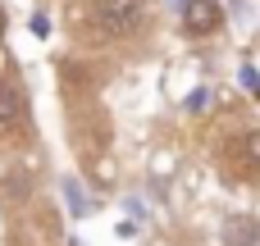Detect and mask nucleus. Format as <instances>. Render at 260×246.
Masks as SVG:
<instances>
[{
    "mask_svg": "<svg viewBox=\"0 0 260 246\" xmlns=\"http://www.w3.org/2000/svg\"><path fill=\"white\" fill-rule=\"evenodd\" d=\"M206 105H210V91H206V87H197V91L187 96V110H192V114H201Z\"/></svg>",
    "mask_w": 260,
    "mask_h": 246,
    "instance_id": "obj_6",
    "label": "nucleus"
},
{
    "mask_svg": "<svg viewBox=\"0 0 260 246\" xmlns=\"http://www.w3.org/2000/svg\"><path fill=\"white\" fill-rule=\"evenodd\" d=\"M18 119H23V96L18 87L0 82V123H18Z\"/></svg>",
    "mask_w": 260,
    "mask_h": 246,
    "instance_id": "obj_5",
    "label": "nucleus"
},
{
    "mask_svg": "<svg viewBox=\"0 0 260 246\" xmlns=\"http://www.w3.org/2000/svg\"><path fill=\"white\" fill-rule=\"evenodd\" d=\"M183 23H187L192 32H215V27L224 23V9H219L215 0H183Z\"/></svg>",
    "mask_w": 260,
    "mask_h": 246,
    "instance_id": "obj_2",
    "label": "nucleus"
},
{
    "mask_svg": "<svg viewBox=\"0 0 260 246\" xmlns=\"http://www.w3.org/2000/svg\"><path fill=\"white\" fill-rule=\"evenodd\" d=\"M0 37H5V18H0Z\"/></svg>",
    "mask_w": 260,
    "mask_h": 246,
    "instance_id": "obj_9",
    "label": "nucleus"
},
{
    "mask_svg": "<svg viewBox=\"0 0 260 246\" xmlns=\"http://www.w3.org/2000/svg\"><path fill=\"white\" fill-rule=\"evenodd\" d=\"M27 27H32V37H41V41L50 37V18H46V14H32V23H27Z\"/></svg>",
    "mask_w": 260,
    "mask_h": 246,
    "instance_id": "obj_7",
    "label": "nucleus"
},
{
    "mask_svg": "<svg viewBox=\"0 0 260 246\" xmlns=\"http://www.w3.org/2000/svg\"><path fill=\"white\" fill-rule=\"evenodd\" d=\"M59 192H64V201H69V210H73V215H91V196H87V187H82L78 178H64V183H59Z\"/></svg>",
    "mask_w": 260,
    "mask_h": 246,
    "instance_id": "obj_4",
    "label": "nucleus"
},
{
    "mask_svg": "<svg viewBox=\"0 0 260 246\" xmlns=\"http://www.w3.org/2000/svg\"><path fill=\"white\" fill-rule=\"evenodd\" d=\"M242 87H247V91H256L260 82H256V68H251V64H242Z\"/></svg>",
    "mask_w": 260,
    "mask_h": 246,
    "instance_id": "obj_8",
    "label": "nucleus"
},
{
    "mask_svg": "<svg viewBox=\"0 0 260 246\" xmlns=\"http://www.w3.org/2000/svg\"><path fill=\"white\" fill-rule=\"evenodd\" d=\"M137 14H142L137 0H96V9H91L101 32H128V27H137Z\"/></svg>",
    "mask_w": 260,
    "mask_h": 246,
    "instance_id": "obj_1",
    "label": "nucleus"
},
{
    "mask_svg": "<svg viewBox=\"0 0 260 246\" xmlns=\"http://www.w3.org/2000/svg\"><path fill=\"white\" fill-rule=\"evenodd\" d=\"M224 246H256V224L251 219H229L224 224Z\"/></svg>",
    "mask_w": 260,
    "mask_h": 246,
    "instance_id": "obj_3",
    "label": "nucleus"
}]
</instances>
